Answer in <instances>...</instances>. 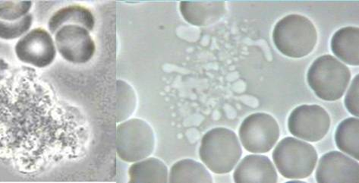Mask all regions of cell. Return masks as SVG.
<instances>
[{
	"label": "cell",
	"mask_w": 359,
	"mask_h": 183,
	"mask_svg": "<svg viewBox=\"0 0 359 183\" xmlns=\"http://www.w3.org/2000/svg\"><path fill=\"white\" fill-rule=\"evenodd\" d=\"M116 121L121 123L130 118L137 107V96L133 88L123 80L116 81Z\"/></svg>",
	"instance_id": "cell-19"
},
{
	"label": "cell",
	"mask_w": 359,
	"mask_h": 183,
	"mask_svg": "<svg viewBox=\"0 0 359 183\" xmlns=\"http://www.w3.org/2000/svg\"><path fill=\"white\" fill-rule=\"evenodd\" d=\"M235 182H278V177L271 161L264 155H248L238 164Z\"/></svg>",
	"instance_id": "cell-12"
},
{
	"label": "cell",
	"mask_w": 359,
	"mask_h": 183,
	"mask_svg": "<svg viewBox=\"0 0 359 183\" xmlns=\"http://www.w3.org/2000/svg\"><path fill=\"white\" fill-rule=\"evenodd\" d=\"M331 50L348 65H359V29L346 27L337 31L331 40Z\"/></svg>",
	"instance_id": "cell-15"
},
{
	"label": "cell",
	"mask_w": 359,
	"mask_h": 183,
	"mask_svg": "<svg viewBox=\"0 0 359 183\" xmlns=\"http://www.w3.org/2000/svg\"><path fill=\"white\" fill-rule=\"evenodd\" d=\"M337 148L356 161L359 160V120L348 118L340 123L335 133Z\"/></svg>",
	"instance_id": "cell-18"
},
{
	"label": "cell",
	"mask_w": 359,
	"mask_h": 183,
	"mask_svg": "<svg viewBox=\"0 0 359 183\" xmlns=\"http://www.w3.org/2000/svg\"><path fill=\"white\" fill-rule=\"evenodd\" d=\"M155 142L152 127L141 118H128L117 126V155L125 162L135 163L150 157Z\"/></svg>",
	"instance_id": "cell-6"
},
{
	"label": "cell",
	"mask_w": 359,
	"mask_h": 183,
	"mask_svg": "<svg viewBox=\"0 0 359 183\" xmlns=\"http://www.w3.org/2000/svg\"><path fill=\"white\" fill-rule=\"evenodd\" d=\"M79 25L84 27L88 32H92L95 26V18L88 8L72 5L59 9L50 18L48 29L50 34H55L65 25Z\"/></svg>",
	"instance_id": "cell-14"
},
{
	"label": "cell",
	"mask_w": 359,
	"mask_h": 183,
	"mask_svg": "<svg viewBox=\"0 0 359 183\" xmlns=\"http://www.w3.org/2000/svg\"><path fill=\"white\" fill-rule=\"evenodd\" d=\"M272 157L280 175L291 179L309 177L318 161V153L311 144L292 137L282 140Z\"/></svg>",
	"instance_id": "cell-5"
},
{
	"label": "cell",
	"mask_w": 359,
	"mask_h": 183,
	"mask_svg": "<svg viewBox=\"0 0 359 183\" xmlns=\"http://www.w3.org/2000/svg\"><path fill=\"white\" fill-rule=\"evenodd\" d=\"M55 45L67 61L74 64H84L93 58L96 45L89 32L79 25H65L54 34Z\"/></svg>",
	"instance_id": "cell-8"
},
{
	"label": "cell",
	"mask_w": 359,
	"mask_h": 183,
	"mask_svg": "<svg viewBox=\"0 0 359 183\" xmlns=\"http://www.w3.org/2000/svg\"><path fill=\"white\" fill-rule=\"evenodd\" d=\"M307 79L319 98L335 102L344 96L351 79V72L333 56L324 55L312 63Z\"/></svg>",
	"instance_id": "cell-4"
},
{
	"label": "cell",
	"mask_w": 359,
	"mask_h": 183,
	"mask_svg": "<svg viewBox=\"0 0 359 183\" xmlns=\"http://www.w3.org/2000/svg\"><path fill=\"white\" fill-rule=\"evenodd\" d=\"M32 22L31 13L15 22L0 20V39L7 41L20 39L30 30Z\"/></svg>",
	"instance_id": "cell-20"
},
{
	"label": "cell",
	"mask_w": 359,
	"mask_h": 183,
	"mask_svg": "<svg viewBox=\"0 0 359 183\" xmlns=\"http://www.w3.org/2000/svg\"><path fill=\"white\" fill-rule=\"evenodd\" d=\"M345 105L348 111L358 117V76L353 79L345 98Z\"/></svg>",
	"instance_id": "cell-22"
},
{
	"label": "cell",
	"mask_w": 359,
	"mask_h": 183,
	"mask_svg": "<svg viewBox=\"0 0 359 183\" xmlns=\"http://www.w3.org/2000/svg\"><path fill=\"white\" fill-rule=\"evenodd\" d=\"M74 118L36 71L0 58V159L36 175L77 148Z\"/></svg>",
	"instance_id": "cell-1"
},
{
	"label": "cell",
	"mask_w": 359,
	"mask_h": 183,
	"mask_svg": "<svg viewBox=\"0 0 359 183\" xmlns=\"http://www.w3.org/2000/svg\"><path fill=\"white\" fill-rule=\"evenodd\" d=\"M180 13L187 22L195 26H208L218 22L226 13L223 1L181 2Z\"/></svg>",
	"instance_id": "cell-13"
},
{
	"label": "cell",
	"mask_w": 359,
	"mask_h": 183,
	"mask_svg": "<svg viewBox=\"0 0 359 183\" xmlns=\"http://www.w3.org/2000/svg\"><path fill=\"white\" fill-rule=\"evenodd\" d=\"M292 135L302 140L317 142L327 135L330 127V117L318 105H302L294 109L288 121Z\"/></svg>",
	"instance_id": "cell-9"
},
{
	"label": "cell",
	"mask_w": 359,
	"mask_h": 183,
	"mask_svg": "<svg viewBox=\"0 0 359 183\" xmlns=\"http://www.w3.org/2000/svg\"><path fill=\"white\" fill-rule=\"evenodd\" d=\"M130 182H168L167 165L161 160L147 158L135 162L128 169Z\"/></svg>",
	"instance_id": "cell-16"
},
{
	"label": "cell",
	"mask_w": 359,
	"mask_h": 183,
	"mask_svg": "<svg viewBox=\"0 0 359 183\" xmlns=\"http://www.w3.org/2000/svg\"><path fill=\"white\" fill-rule=\"evenodd\" d=\"M32 2L0 1V20L15 22L29 14Z\"/></svg>",
	"instance_id": "cell-21"
},
{
	"label": "cell",
	"mask_w": 359,
	"mask_h": 183,
	"mask_svg": "<svg viewBox=\"0 0 359 183\" xmlns=\"http://www.w3.org/2000/svg\"><path fill=\"white\" fill-rule=\"evenodd\" d=\"M15 51L21 62L39 69L51 65L57 56L51 34L41 27L22 36L15 45Z\"/></svg>",
	"instance_id": "cell-10"
},
{
	"label": "cell",
	"mask_w": 359,
	"mask_h": 183,
	"mask_svg": "<svg viewBox=\"0 0 359 183\" xmlns=\"http://www.w3.org/2000/svg\"><path fill=\"white\" fill-rule=\"evenodd\" d=\"M243 154L238 137L232 130L219 127L208 131L201 140L199 156L217 175L231 172Z\"/></svg>",
	"instance_id": "cell-3"
},
{
	"label": "cell",
	"mask_w": 359,
	"mask_h": 183,
	"mask_svg": "<svg viewBox=\"0 0 359 183\" xmlns=\"http://www.w3.org/2000/svg\"><path fill=\"white\" fill-rule=\"evenodd\" d=\"M318 182H358L359 164L341 152L330 151L320 159Z\"/></svg>",
	"instance_id": "cell-11"
},
{
	"label": "cell",
	"mask_w": 359,
	"mask_h": 183,
	"mask_svg": "<svg viewBox=\"0 0 359 183\" xmlns=\"http://www.w3.org/2000/svg\"><path fill=\"white\" fill-rule=\"evenodd\" d=\"M169 182H213L212 177L203 164L191 159L175 163L169 173Z\"/></svg>",
	"instance_id": "cell-17"
},
{
	"label": "cell",
	"mask_w": 359,
	"mask_h": 183,
	"mask_svg": "<svg viewBox=\"0 0 359 183\" xmlns=\"http://www.w3.org/2000/svg\"><path fill=\"white\" fill-rule=\"evenodd\" d=\"M280 127L275 118L264 113L248 116L239 129V137L248 151L256 154L270 151L279 140Z\"/></svg>",
	"instance_id": "cell-7"
},
{
	"label": "cell",
	"mask_w": 359,
	"mask_h": 183,
	"mask_svg": "<svg viewBox=\"0 0 359 183\" xmlns=\"http://www.w3.org/2000/svg\"><path fill=\"white\" fill-rule=\"evenodd\" d=\"M273 40L276 48L285 56L302 58L314 50L318 32L308 18L292 14L283 18L275 25Z\"/></svg>",
	"instance_id": "cell-2"
}]
</instances>
